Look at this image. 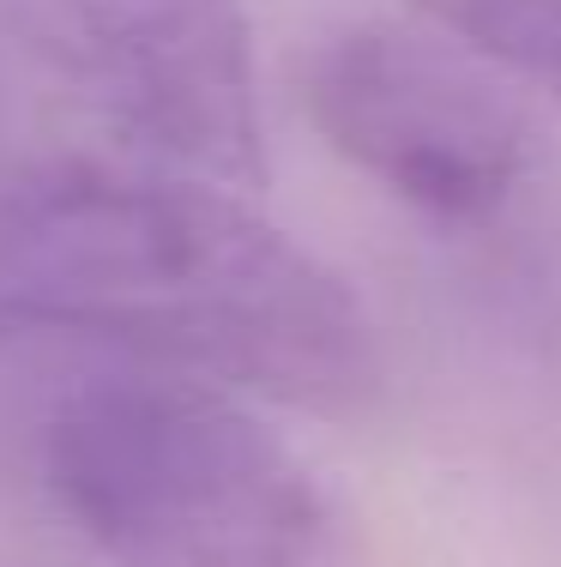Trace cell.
<instances>
[{
  "label": "cell",
  "mask_w": 561,
  "mask_h": 567,
  "mask_svg": "<svg viewBox=\"0 0 561 567\" xmlns=\"http://www.w3.org/2000/svg\"><path fill=\"white\" fill-rule=\"evenodd\" d=\"M0 327L314 416H363L386 386L363 296L187 169L49 164L0 187Z\"/></svg>",
  "instance_id": "cell-1"
},
{
  "label": "cell",
  "mask_w": 561,
  "mask_h": 567,
  "mask_svg": "<svg viewBox=\"0 0 561 567\" xmlns=\"http://www.w3.org/2000/svg\"><path fill=\"white\" fill-rule=\"evenodd\" d=\"M43 483L110 567H351L314 471L206 381H79L43 423Z\"/></svg>",
  "instance_id": "cell-2"
},
{
  "label": "cell",
  "mask_w": 561,
  "mask_h": 567,
  "mask_svg": "<svg viewBox=\"0 0 561 567\" xmlns=\"http://www.w3.org/2000/svg\"><path fill=\"white\" fill-rule=\"evenodd\" d=\"M302 97L332 152L440 224H484L526 175L519 110L471 61L423 37L339 31L314 49Z\"/></svg>",
  "instance_id": "cell-3"
},
{
  "label": "cell",
  "mask_w": 561,
  "mask_h": 567,
  "mask_svg": "<svg viewBox=\"0 0 561 567\" xmlns=\"http://www.w3.org/2000/svg\"><path fill=\"white\" fill-rule=\"evenodd\" d=\"M103 103L169 169L260 187V97L242 0H43Z\"/></svg>",
  "instance_id": "cell-4"
},
{
  "label": "cell",
  "mask_w": 561,
  "mask_h": 567,
  "mask_svg": "<svg viewBox=\"0 0 561 567\" xmlns=\"http://www.w3.org/2000/svg\"><path fill=\"white\" fill-rule=\"evenodd\" d=\"M435 24L561 97V0H417Z\"/></svg>",
  "instance_id": "cell-5"
}]
</instances>
